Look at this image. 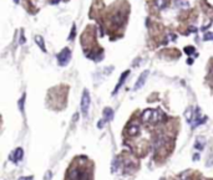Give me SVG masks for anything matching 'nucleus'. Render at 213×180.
I'll return each mask as SVG.
<instances>
[{
    "instance_id": "obj_15",
    "label": "nucleus",
    "mask_w": 213,
    "mask_h": 180,
    "mask_svg": "<svg viewBox=\"0 0 213 180\" xmlns=\"http://www.w3.org/2000/svg\"><path fill=\"white\" fill-rule=\"evenodd\" d=\"M194 51H196V48H194L193 46H187V47H184V52L188 54V55L194 54Z\"/></svg>"
},
{
    "instance_id": "obj_6",
    "label": "nucleus",
    "mask_w": 213,
    "mask_h": 180,
    "mask_svg": "<svg viewBox=\"0 0 213 180\" xmlns=\"http://www.w3.org/2000/svg\"><path fill=\"white\" fill-rule=\"evenodd\" d=\"M126 133H127V135H130V137H136L140 133V126L138 124H135V123L130 124L129 127H127Z\"/></svg>"
},
{
    "instance_id": "obj_22",
    "label": "nucleus",
    "mask_w": 213,
    "mask_h": 180,
    "mask_svg": "<svg viewBox=\"0 0 213 180\" xmlns=\"http://www.w3.org/2000/svg\"><path fill=\"white\" fill-rule=\"evenodd\" d=\"M59 1H60V0H53V4H57Z\"/></svg>"
},
{
    "instance_id": "obj_3",
    "label": "nucleus",
    "mask_w": 213,
    "mask_h": 180,
    "mask_svg": "<svg viewBox=\"0 0 213 180\" xmlns=\"http://www.w3.org/2000/svg\"><path fill=\"white\" fill-rule=\"evenodd\" d=\"M90 102H91V98H90V93L87 89H84V93L81 97V111L84 116H87V112L90 108Z\"/></svg>"
},
{
    "instance_id": "obj_12",
    "label": "nucleus",
    "mask_w": 213,
    "mask_h": 180,
    "mask_svg": "<svg viewBox=\"0 0 213 180\" xmlns=\"http://www.w3.org/2000/svg\"><path fill=\"white\" fill-rule=\"evenodd\" d=\"M155 5L157 6V9H163L167 5V0H155Z\"/></svg>"
},
{
    "instance_id": "obj_9",
    "label": "nucleus",
    "mask_w": 213,
    "mask_h": 180,
    "mask_svg": "<svg viewBox=\"0 0 213 180\" xmlns=\"http://www.w3.org/2000/svg\"><path fill=\"white\" fill-rule=\"evenodd\" d=\"M35 41H36L38 46L41 48V51H42V52H46V47H45V42H44V39H42V36L38 35V36L35 37Z\"/></svg>"
},
{
    "instance_id": "obj_17",
    "label": "nucleus",
    "mask_w": 213,
    "mask_h": 180,
    "mask_svg": "<svg viewBox=\"0 0 213 180\" xmlns=\"http://www.w3.org/2000/svg\"><path fill=\"white\" fill-rule=\"evenodd\" d=\"M104 124H105V119H101L99 123H97V127H99V128H102V127H104Z\"/></svg>"
},
{
    "instance_id": "obj_10",
    "label": "nucleus",
    "mask_w": 213,
    "mask_h": 180,
    "mask_svg": "<svg viewBox=\"0 0 213 180\" xmlns=\"http://www.w3.org/2000/svg\"><path fill=\"white\" fill-rule=\"evenodd\" d=\"M176 6L180 9H187V7H190V1L188 0H177Z\"/></svg>"
},
{
    "instance_id": "obj_14",
    "label": "nucleus",
    "mask_w": 213,
    "mask_h": 180,
    "mask_svg": "<svg viewBox=\"0 0 213 180\" xmlns=\"http://www.w3.org/2000/svg\"><path fill=\"white\" fill-rule=\"evenodd\" d=\"M24 102H25V93L21 96V98L19 100V108L21 112H24Z\"/></svg>"
},
{
    "instance_id": "obj_18",
    "label": "nucleus",
    "mask_w": 213,
    "mask_h": 180,
    "mask_svg": "<svg viewBox=\"0 0 213 180\" xmlns=\"http://www.w3.org/2000/svg\"><path fill=\"white\" fill-rule=\"evenodd\" d=\"M19 180H32V176H23Z\"/></svg>"
},
{
    "instance_id": "obj_13",
    "label": "nucleus",
    "mask_w": 213,
    "mask_h": 180,
    "mask_svg": "<svg viewBox=\"0 0 213 180\" xmlns=\"http://www.w3.org/2000/svg\"><path fill=\"white\" fill-rule=\"evenodd\" d=\"M203 40L204 41H213V32H207V34H204Z\"/></svg>"
},
{
    "instance_id": "obj_23",
    "label": "nucleus",
    "mask_w": 213,
    "mask_h": 180,
    "mask_svg": "<svg viewBox=\"0 0 213 180\" xmlns=\"http://www.w3.org/2000/svg\"><path fill=\"white\" fill-rule=\"evenodd\" d=\"M14 1H15V3H16V4H18V3H19V1H20V0H14Z\"/></svg>"
},
{
    "instance_id": "obj_4",
    "label": "nucleus",
    "mask_w": 213,
    "mask_h": 180,
    "mask_svg": "<svg viewBox=\"0 0 213 180\" xmlns=\"http://www.w3.org/2000/svg\"><path fill=\"white\" fill-rule=\"evenodd\" d=\"M148 75H150V71H147V70L143 71V72L141 73L140 77H138V80H137V82H136V85H135V87H133L135 91H137V89H140V88L143 87V85L146 83V80H147Z\"/></svg>"
},
{
    "instance_id": "obj_1",
    "label": "nucleus",
    "mask_w": 213,
    "mask_h": 180,
    "mask_svg": "<svg viewBox=\"0 0 213 180\" xmlns=\"http://www.w3.org/2000/svg\"><path fill=\"white\" fill-rule=\"evenodd\" d=\"M161 117H165L163 113L161 111H156V109H146L142 113V122L145 123H158V122L162 119Z\"/></svg>"
},
{
    "instance_id": "obj_11",
    "label": "nucleus",
    "mask_w": 213,
    "mask_h": 180,
    "mask_svg": "<svg viewBox=\"0 0 213 180\" xmlns=\"http://www.w3.org/2000/svg\"><path fill=\"white\" fill-rule=\"evenodd\" d=\"M112 21H114L115 25H120V24L123 21V16H122L120 13H116V14L114 15V18H112Z\"/></svg>"
},
{
    "instance_id": "obj_2",
    "label": "nucleus",
    "mask_w": 213,
    "mask_h": 180,
    "mask_svg": "<svg viewBox=\"0 0 213 180\" xmlns=\"http://www.w3.org/2000/svg\"><path fill=\"white\" fill-rule=\"evenodd\" d=\"M70 59H71V51L70 48H62V51H60V54L57 55V63L60 65V66H66L67 63L70 62Z\"/></svg>"
},
{
    "instance_id": "obj_20",
    "label": "nucleus",
    "mask_w": 213,
    "mask_h": 180,
    "mask_svg": "<svg viewBox=\"0 0 213 180\" xmlns=\"http://www.w3.org/2000/svg\"><path fill=\"white\" fill-rule=\"evenodd\" d=\"M25 42V39H24V34L21 32V44H24Z\"/></svg>"
},
{
    "instance_id": "obj_16",
    "label": "nucleus",
    "mask_w": 213,
    "mask_h": 180,
    "mask_svg": "<svg viewBox=\"0 0 213 180\" xmlns=\"http://www.w3.org/2000/svg\"><path fill=\"white\" fill-rule=\"evenodd\" d=\"M75 35H76V26H75V24H74V25H72V30H71V35L69 36V40H74Z\"/></svg>"
},
{
    "instance_id": "obj_7",
    "label": "nucleus",
    "mask_w": 213,
    "mask_h": 180,
    "mask_svg": "<svg viewBox=\"0 0 213 180\" xmlns=\"http://www.w3.org/2000/svg\"><path fill=\"white\" fill-rule=\"evenodd\" d=\"M130 75V70H127V71H125L122 75H121V77H120V80H118V82H117V85H116V87H115V89H114V94H116L117 92H118V89H120V87L123 85V82H125V80L127 78V76Z\"/></svg>"
},
{
    "instance_id": "obj_19",
    "label": "nucleus",
    "mask_w": 213,
    "mask_h": 180,
    "mask_svg": "<svg viewBox=\"0 0 213 180\" xmlns=\"http://www.w3.org/2000/svg\"><path fill=\"white\" fill-rule=\"evenodd\" d=\"M206 3H207L209 6H213V0H206Z\"/></svg>"
},
{
    "instance_id": "obj_21",
    "label": "nucleus",
    "mask_w": 213,
    "mask_h": 180,
    "mask_svg": "<svg viewBox=\"0 0 213 180\" xmlns=\"http://www.w3.org/2000/svg\"><path fill=\"white\" fill-rule=\"evenodd\" d=\"M192 62H193V60H192V59H188V61H187V63H188V65H191Z\"/></svg>"
},
{
    "instance_id": "obj_5",
    "label": "nucleus",
    "mask_w": 213,
    "mask_h": 180,
    "mask_svg": "<svg viewBox=\"0 0 213 180\" xmlns=\"http://www.w3.org/2000/svg\"><path fill=\"white\" fill-rule=\"evenodd\" d=\"M23 155H24V150H23V148H16V149L14 150V153L11 154L10 159L15 163V164H18V163L23 159Z\"/></svg>"
},
{
    "instance_id": "obj_8",
    "label": "nucleus",
    "mask_w": 213,
    "mask_h": 180,
    "mask_svg": "<svg viewBox=\"0 0 213 180\" xmlns=\"http://www.w3.org/2000/svg\"><path fill=\"white\" fill-rule=\"evenodd\" d=\"M112 118H114V111L111 108H105L104 109V119H105V122L112 120Z\"/></svg>"
}]
</instances>
